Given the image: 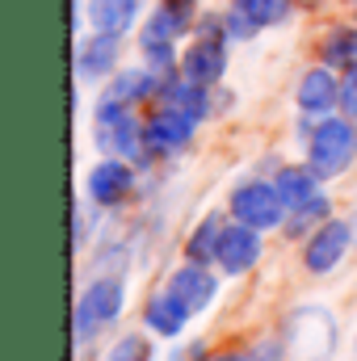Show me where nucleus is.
Segmentation results:
<instances>
[{
  "label": "nucleus",
  "mask_w": 357,
  "mask_h": 361,
  "mask_svg": "<svg viewBox=\"0 0 357 361\" xmlns=\"http://www.w3.org/2000/svg\"><path fill=\"white\" fill-rule=\"evenodd\" d=\"M223 231H227V223H223L219 214L202 219V227H198V231H193V240H189V261H198V265H206V261H219Z\"/></svg>",
  "instance_id": "obj_17"
},
{
  "label": "nucleus",
  "mask_w": 357,
  "mask_h": 361,
  "mask_svg": "<svg viewBox=\"0 0 357 361\" xmlns=\"http://www.w3.org/2000/svg\"><path fill=\"white\" fill-rule=\"evenodd\" d=\"M109 361H152V349H147L143 336H122V341L114 345Z\"/></svg>",
  "instance_id": "obj_23"
},
{
  "label": "nucleus",
  "mask_w": 357,
  "mask_h": 361,
  "mask_svg": "<svg viewBox=\"0 0 357 361\" xmlns=\"http://www.w3.org/2000/svg\"><path fill=\"white\" fill-rule=\"evenodd\" d=\"M332 341H337V332H332V319H328L324 311L307 307V311L290 315L286 345H290V349H294L303 361H328V353H332Z\"/></svg>",
  "instance_id": "obj_4"
},
{
  "label": "nucleus",
  "mask_w": 357,
  "mask_h": 361,
  "mask_svg": "<svg viewBox=\"0 0 357 361\" xmlns=\"http://www.w3.org/2000/svg\"><path fill=\"white\" fill-rule=\"evenodd\" d=\"M236 361H282V345L277 341H261L248 353H236Z\"/></svg>",
  "instance_id": "obj_25"
},
{
  "label": "nucleus",
  "mask_w": 357,
  "mask_h": 361,
  "mask_svg": "<svg viewBox=\"0 0 357 361\" xmlns=\"http://www.w3.org/2000/svg\"><path fill=\"white\" fill-rule=\"evenodd\" d=\"M131 169L126 164H118V160H101L97 169L89 173V197L92 202H101V206H118L126 193H131Z\"/></svg>",
  "instance_id": "obj_11"
},
{
  "label": "nucleus",
  "mask_w": 357,
  "mask_h": 361,
  "mask_svg": "<svg viewBox=\"0 0 357 361\" xmlns=\"http://www.w3.org/2000/svg\"><path fill=\"white\" fill-rule=\"evenodd\" d=\"M202 361H236V353H214V357H202Z\"/></svg>",
  "instance_id": "obj_26"
},
{
  "label": "nucleus",
  "mask_w": 357,
  "mask_h": 361,
  "mask_svg": "<svg viewBox=\"0 0 357 361\" xmlns=\"http://www.w3.org/2000/svg\"><path fill=\"white\" fill-rule=\"evenodd\" d=\"M337 97H341V85H337V80H332L324 68L307 72V76H303V85H298V105H303V109H311V114L328 109Z\"/></svg>",
  "instance_id": "obj_16"
},
{
  "label": "nucleus",
  "mask_w": 357,
  "mask_h": 361,
  "mask_svg": "<svg viewBox=\"0 0 357 361\" xmlns=\"http://www.w3.org/2000/svg\"><path fill=\"white\" fill-rule=\"evenodd\" d=\"M349 252V223L345 219H328L303 248V261L311 273H328L341 265V257Z\"/></svg>",
  "instance_id": "obj_6"
},
{
  "label": "nucleus",
  "mask_w": 357,
  "mask_h": 361,
  "mask_svg": "<svg viewBox=\"0 0 357 361\" xmlns=\"http://www.w3.org/2000/svg\"><path fill=\"white\" fill-rule=\"evenodd\" d=\"M89 17L97 34H126L139 17V0H89Z\"/></svg>",
  "instance_id": "obj_14"
},
{
  "label": "nucleus",
  "mask_w": 357,
  "mask_h": 361,
  "mask_svg": "<svg viewBox=\"0 0 357 361\" xmlns=\"http://www.w3.org/2000/svg\"><path fill=\"white\" fill-rule=\"evenodd\" d=\"M223 68H227V51H223V42L210 34V38H198L189 51H185V59H181V72H185V80H198V85H214L219 76H223Z\"/></svg>",
  "instance_id": "obj_8"
},
{
  "label": "nucleus",
  "mask_w": 357,
  "mask_h": 361,
  "mask_svg": "<svg viewBox=\"0 0 357 361\" xmlns=\"http://www.w3.org/2000/svg\"><path fill=\"white\" fill-rule=\"evenodd\" d=\"M307 4H315V0H307Z\"/></svg>",
  "instance_id": "obj_27"
},
{
  "label": "nucleus",
  "mask_w": 357,
  "mask_h": 361,
  "mask_svg": "<svg viewBox=\"0 0 357 361\" xmlns=\"http://www.w3.org/2000/svg\"><path fill=\"white\" fill-rule=\"evenodd\" d=\"M118 311H122V281L118 277L92 281L80 294V302H76V336L89 341L92 332H101L109 319H118Z\"/></svg>",
  "instance_id": "obj_3"
},
{
  "label": "nucleus",
  "mask_w": 357,
  "mask_h": 361,
  "mask_svg": "<svg viewBox=\"0 0 357 361\" xmlns=\"http://www.w3.org/2000/svg\"><path fill=\"white\" fill-rule=\"evenodd\" d=\"M189 17H193V0H164L160 4V13H156V21L177 38L181 30H189Z\"/></svg>",
  "instance_id": "obj_22"
},
{
  "label": "nucleus",
  "mask_w": 357,
  "mask_h": 361,
  "mask_svg": "<svg viewBox=\"0 0 357 361\" xmlns=\"http://www.w3.org/2000/svg\"><path fill=\"white\" fill-rule=\"evenodd\" d=\"M236 8H240L253 25H273V21L286 17L290 0H236Z\"/></svg>",
  "instance_id": "obj_21"
},
{
  "label": "nucleus",
  "mask_w": 357,
  "mask_h": 361,
  "mask_svg": "<svg viewBox=\"0 0 357 361\" xmlns=\"http://www.w3.org/2000/svg\"><path fill=\"white\" fill-rule=\"evenodd\" d=\"M169 290H173V294H177L181 302H185V307H189V311L198 315V311H206V307L214 302V290H219V281H214L210 273L202 269L198 261H193V265H185V269L173 273Z\"/></svg>",
  "instance_id": "obj_10"
},
{
  "label": "nucleus",
  "mask_w": 357,
  "mask_h": 361,
  "mask_svg": "<svg viewBox=\"0 0 357 361\" xmlns=\"http://www.w3.org/2000/svg\"><path fill=\"white\" fill-rule=\"evenodd\" d=\"M315 180H320L315 169H294V164H290V169L277 173L273 185H277V193H282V202H286L290 210H307V206L320 197V185H315Z\"/></svg>",
  "instance_id": "obj_12"
},
{
  "label": "nucleus",
  "mask_w": 357,
  "mask_h": 361,
  "mask_svg": "<svg viewBox=\"0 0 357 361\" xmlns=\"http://www.w3.org/2000/svg\"><path fill=\"white\" fill-rule=\"evenodd\" d=\"M341 109H345V118H357V63L353 68H345V80H341Z\"/></svg>",
  "instance_id": "obj_24"
},
{
  "label": "nucleus",
  "mask_w": 357,
  "mask_h": 361,
  "mask_svg": "<svg viewBox=\"0 0 357 361\" xmlns=\"http://www.w3.org/2000/svg\"><path fill=\"white\" fill-rule=\"evenodd\" d=\"M324 59L337 63V68H353L357 63V34L353 30H337V34H328V42H324Z\"/></svg>",
  "instance_id": "obj_20"
},
{
  "label": "nucleus",
  "mask_w": 357,
  "mask_h": 361,
  "mask_svg": "<svg viewBox=\"0 0 357 361\" xmlns=\"http://www.w3.org/2000/svg\"><path fill=\"white\" fill-rule=\"evenodd\" d=\"M152 92V72H118V80L109 85V101H122V105H131V101H139V97H147Z\"/></svg>",
  "instance_id": "obj_19"
},
{
  "label": "nucleus",
  "mask_w": 357,
  "mask_h": 361,
  "mask_svg": "<svg viewBox=\"0 0 357 361\" xmlns=\"http://www.w3.org/2000/svg\"><path fill=\"white\" fill-rule=\"evenodd\" d=\"M261 261V235H257V227H248V223H231L227 231H223V244H219V265L231 273H248L253 265Z\"/></svg>",
  "instance_id": "obj_7"
},
{
  "label": "nucleus",
  "mask_w": 357,
  "mask_h": 361,
  "mask_svg": "<svg viewBox=\"0 0 357 361\" xmlns=\"http://www.w3.org/2000/svg\"><path fill=\"white\" fill-rule=\"evenodd\" d=\"M164 101H169V105H177L181 114H189L193 122H202V118H206V85H198V80H185V85L164 89Z\"/></svg>",
  "instance_id": "obj_18"
},
{
  "label": "nucleus",
  "mask_w": 357,
  "mask_h": 361,
  "mask_svg": "<svg viewBox=\"0 0 357 361\" xmlns=\"http://www.w3.org/2000/svg\"><path fill=\"white\" fill-rule=\"evenodd\" d=\"M282 210H286V202H282L277 185H265V180L240 185V189L231 193V214H236L240 223L257 227V231H273V227H282Z\"/></svg>",
  "instance_id": "obj_2"
},
{
  "label": "nucleus",
  "mask_w": 357,
  "mask_h": 361,
  "mask_svg": "<svg viewBox=\"0 0 357 361\" xmlns=\"http://www.w3.org/2000/svg\"><path fill=\"white\" fill-rule=\"evenodd\" d=\"M193 311L181 302L173 290H164V294H156L152 302H147V311H143V319H147V328L152 332H160V336H177L181 328H185V319H189Z\"/></svg>",
  "instance_id": "obj_13"
},
{
  "label": "nucleus",
  "mask_w": 357,
  "mask_h": 361,
  "mask_svg": "<svg viewBox=\"0 0 357 361\" xmlns=\"http://www.w3.org/2000/svg\"><path fill=\"white\" fill-rule=\"evenodd\" d=\"M143 130H147V147H152V152H173V147H185V143H189V135H193V118L181 114L177 105H164Z\"/></svg>",
  "instance_id": "obj_9"
},
{
  "label": "nucleus",
  "mask_w": 357,
  "mask_h": 361,
  "mask_svg": "<svg viewBox=\"0 0 357 361\" xmlns=\"http://www.w3.org/2000/svg\"><path fill=\"white\" fill-rule=\"evenodd\" d=\"M114 59H118V42H114V34H97L92 42L80 47V55H76V72H80L85 80H97V76H105V72L114 68Z\"/></svg>",
  "instance_id": "obj_15"
},
{
  "label": "nucleus",
  "mask_w": 357,
  "mask_h": 361,
  "mask_svg": "<svg viewBox=\"0 0 357 361\" xmlns=\"http://www.w3.org/2000/svg\"><path fill=\"white\" fill-rule=\"evenodd\" d=\"M307 160H311V169H315L320 177H341V173L357 160L353 122H345V118L324 122V126L311 135V152H307Z\"/></svg>",
  "instance_id": "obj_1"
},
{
  "label": "nucleus",
  "mask_w": 357,
  "mask_h": 361,
  "mask_svg": "<svg viewBox=\"0 0 357 361\" xmlns=\"http://www.w3.org/2000/svg\"><path fill=\"white\" fill-rule=\"evenodd\" d=\"M97 143L109 147V152H122V156H135L143 143H147V130H139V122L131 118V109L122 101H109L97 109Z\"/></svg>",
  "instance_id": "obj_5"
}]
</instances>
